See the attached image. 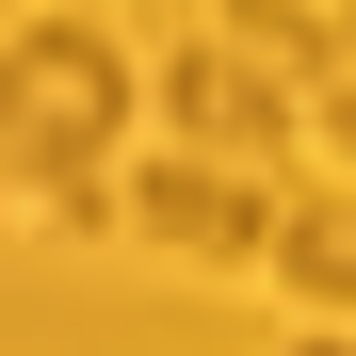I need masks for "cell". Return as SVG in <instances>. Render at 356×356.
<instances>
[{"label": "cell", "mask_w": 356, "mask_h": 356, "mask_svg": "<svg viewBox=\"0 0 356 356\" xmlns=\"http://www.w3.org/2000/svg\"><path fill=\"white\" fill-rule=\"evenodd\" d=\"M130 49H113L97 17H33L17 49H0V146H17V178L49 211H113L130 178H113V130H130Z\"/></svg>", "instance_id": "6da1fadb"}, {"label": "cell", "mask_w": 356, "mask_h": 356, "mask_svg": "<svg viewBox=\"0 0 356 356\" xmlns=\"http://www.w3.org/2000/svg\"><path fill=\"white\" fill-rule=\"evenodd\" d=\"M113 211H130L162 259H275V211H291V195H275L259 162H211V146H178V162H146Z\"/></svg>", "instance_id": "7a4b0ae2"}, {"label": "cell", "mask_w": 356, "mask_h": 356, "mask_svg": "<svg viewBox=\"0 0 356 356\" xmlns=\"http://www.w3.org/2000/svg\"><path fill=\"white\" fill-rule=\"evenodd\" d=\"M291 113H308V97H291L243 33H211V49H178V65H162V130H178V146H211V162H275V146H291Z\"/></svg>", "instance_id": "3957f363"}, {"label": "cell", "mask_w": 356, "mask_h": 356, "mask_svg": "<svg viewBox=\"0 0 356 356\" xmlns=\"http://www.w3.org/2000/svg\"><path fill=\"white\" fill-rule=\"evenodd\" d=\"M275 291L291 308H356V195H291L275 211Z\"/></svg>", "instance_id": "277c9868"}, {"label": "cell", "mask_w": 356, "mask_h": 356, "mask_svg": "<svg viewBox=\"0 0 356 356\" xmlns=\"http://www.w3.org/2000/svg\"><path fill=\"white\" fill-rule=\"evenodd\" d=\"M227 33H243V49H259L275 81H324V17H291V0H243Z\"/></svg>", "instance_id": "5b68a950"}, {"label": "cell", "mask_w": 356, "mask_h": 356, "mask_svg": "<svg viewBox=\"0 0 356 356\" xmlns=\"http://www.w3.org/2000/svg\"><path fill=\"white\" fill-rule=\"evenodd\" d=\"M308 130H324V146L356 162V81H308Z\"/></svg>", "instance_id": "8992f818"}, {"label": "cell", "mask_w": 356, "mask_h": 356, "mask_svg": "<svg viewBox=\"0 0 356 356\" xmlns=\"http://www.w3.org/2000/svg\"><path fill=\"white\" fill-rule=\"evenodd\" d=\"M324 81H356V17H324Z\"/></svg>", "instance_id": "52a82bcc"}]
</instances>
